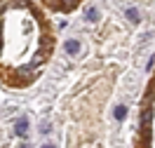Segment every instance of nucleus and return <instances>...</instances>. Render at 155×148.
I'll list each match as a JSON object with an SVG mask.
<instances>
[{
    "instance_id": "0eeeda50",
    "label": "nucleus",
    "mask_w": 155,
    "mask_h": 148,
    "mask_svg": "<svg viewBox=\"0 0 155 148\" xmlns=\"http://www.w3.org/2000/svg\"><path fill=\"white\" fill-rule=\"evenodd\" d=\"M19 148H31V146H28V143H21V146H19Z\"/></svg>"
},
{
    "instance_id": "20e7f679",
    "label": "nucleus",
    "mask_w": 155,
    "mask_h": 148,
    "mask_svg": "<svg viewBox=\"0 0 155 148\" xmlns=\"http://www.w3.org/2000/svg\"><path fill=\"white\" fill-rule=\"evenodd\" d=\"M85 19H87V21H97V19H99V10H97V7H87Z\"/></svg>"
},
{
    "instance_id": "423d86ee",
    "label": "nucleus",
    "mask_w": 155,
    "mask_h": 148,
    "mask_svg": "<svg viewBox=\"0 0 155 148\" xmlns=\"http://www.w3.org/2000/svg\"><path fill=\"white\" fill-rule=\"evenodd\" d=\"M42 148H57V146H52V143H45V146H42Z\"/></svg>"
},
{
    "instance_id": "f03ea898",
    "label": "nucleus",
    "mask_w": 155,
    "mask_h": 148,
    "mask_svg": "<svg viewBox=\"0 0 155 148\" xmlns=\"http://www.w3.org/2000/svg\"><path fill=\"white\" fill-rule=\"evenodd\" d=\"M14 132H17L19 136H26V134H28V118L17 120V125H14Z\"/></svg>"
},
{
    "instance_id": "7ed1b4c3",
    "label": "nucleus",
    "mask_w": 155,
    "mask_h": 148,
    "mask_svg": "<svg viewBox=\"0 0 155 148\" xmlns=\"http://www.w3.org/2000/svg\"><path fill=\"white\" fill-rule=\"evenodd\" d=\"M127 19L132 21V24H139V21H141V14H139V10H136V7H127Z\"/></svg>"
},
{
    "instance_id": "39448f33",
    "label": "nucleus",
    "mask_w": 155,
    "mask_h": 148,
    "mask_svg": "<svg viewBox=\"0 0 155 148\" xmlns=\"http://www.w3.org/2000/svg\"><path fill=\"white\" fill-rule=\"evenodd\" d=\"M113 115H115V120H125L127 118V108H125V106H115Z\"/></svg>"
},
{
    "instance_id": "f257e3e1",
    "label": "nucleus",
    "mask_w": 155,
    "mask_h": 148,
    "mask_svg": "<svg viewBox=\"0 0 155 148\" xmlns=\"http://www.w3.org/2000/svg\"><path fill=\"white\" fill-rule=\"evenodd\" d=\"M64 49H66V54H71V57H75L78 52H80V42H78V40H66V42H64Z\"/></svg>"
}]
</instances>
